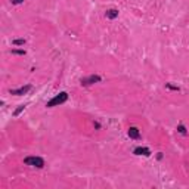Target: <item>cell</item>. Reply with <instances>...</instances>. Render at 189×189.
<instances>
[{
    "label": "cell",
    "mask_w": 189,
    "mask_h": 189,
    "mask_svg": "<svg viewBox=\"0 0 189 189\" xmlns=\"http://www.w3.org/2000/svg\"><path fill=\"white\" fill-rule=\"evenodd\" d=\"M67 99H68V93L67 92H61L59 94H56L55 98H52L49 102H47V108H53V106H58V105H61V104H64V102H67Z\"/></svg>",
    "instance_id": "1"
},
{
    "label": "cell",
    "mask_w": 189,
    "mask_h": 189,
    "mask_svg": "<svg viewBox=\"0 0 189 189\" xmlns=\"http://www.w3.org/2000/svg\"><path fill=\"white\" fill-rule=\"evenodd\" d=\"M24 162L27 166H31V167H36V168H43L45 167V160H43L41 157H27V158H24Z\"/></svg>",
    "instance_id": "2"
},
{
    "label": "cell",
    "mask_w": 189,
    "mask_h": 189,
    "mask_svg": "<svg viewBox=\"0 0 189 189\" xmlns=\"http://www.w3.org/2000/svg\"><path fill=\"white\" fill-rule=\"evenodd\" d=\"M100 80H102L100 75H89V77L81 79V84L83 86H90V84H94V83H99Z\"/></svg>",
    "instance_id": "3"
},
{
    "label": "cell",
    "mask_w": 189,
    "mask_h": 189,
    "mask_svg": "<svg viewBox=\"0 0 189 189\" xmlns=\"http://www.w3.org/2000/svg\"><path fill=\"white\" fill-rule=\"evenodd\" d=\"M30 90H31V84H27V86H22V87H19V89L11 90V94H15V96H21V94H27Z\"/></svg>",
    "instance_id": "4"
},
{
    "label": "cell",
    "mask_w": 189,
    "mask_h": 189,
    "mask_svg": "<svg viewBox=\"0 0 189 189\" xmlns=\"http://www.w3.org/2000/svg\"><path fill=\"white\" fill-rule=\"evenodd\" d=\"M133 154H134V155H143V157H149V155H151V151H149V148L137 146V148H134Z\"/></svg>",
    "instance_id": "5"
},
{
    "label": "cell",
    "mask_w": 189,
    "mask_h": 189,
    "mask_svg": "<svg viewBox=\"0 0 189 189\" xmlns=\"http://www.w3.org/2000/svg\"><path fill=\"white\" fill-rule=\"evenodd\" d=\"M127 133L132 139H140V132H139V128H136V127H130Z\"/></svg>",
    "instance_id": "6"
},
{
    "label": "cell",
    "mask_w": 189,
    "mask_h": 189,
    "mask_svg": "<svg viewBox=\"0 0 189 189\" xmlns=\"http://www.w3.org/2000/svg\"><path fill=\"white\" fill-rule=\"evenodd\" d=\"M117 16H118V11H117V9H109V11H106V18L115 19Z\"/></svg>",
    "instance_id": "7"
},
{
    "label": "cell",
    "mask_w": 189,
    "mask_h": 189,
    "mask_svg": "<svg viewBox=\"0 0 189 189\" xmlns=\"http://www.w3.org/2000/svg\"><path fill=\"white\" fill-rule=\"evenodd\" d=\"M12 43H13L15 46H24V45H25V40H24V39H16V40H13Z\"/></svg>",
    "instance_id": "8"
},
{
    "label": "cell",
    "mask_w": 189,
    "mask_h": 189,
    "mask_svg": "<svg viewBox=\"0 0 189 189\" xmlns=\"http://www.w3.org/2000/svg\"><path fill=\"white\" fill-rule=\"evenodd\" d=\"M177 132H179L180 134H186V133H188V132H186V127H185L183 124H179V126H177Z\"/></svg>",
    "instance_id": "9"
},
{
    "label": "cell",
    "mask_w": 189,
    "mask_h": 189,
    "mask_svg": "<svg viewBox=\"0 0 189 189\" xmlns=\"http://www.w3.org/2000/svg\"><path fill=\"white\" fill-rule=\"evenodd\" d=\"M24 108H25V105H19V108H18V109H16L15 112H13V115H15V117H18V115L22 112V111H24Z\"/></svg>",
    "instance_id": "10"
},
{
    "label": "cell",
    "mask_w": 189,
    "mask_h": 189,
    "mask_svg": "<svg viewBox=\"0 0 189 189\" xmlns=\"http://www.w3.org/2000/svg\"><path fill=\"white\" fill-rule=\"evenodd\" d=\"M12 53H15V55H25V50H16V49H13Z\"/></svg>",
    "instance_id": "11"
},
{
    "label": "cell",
    "mask_w": 189,
    "mask_h": 189,
    "mask_svg": "<svg viewBox=\"0 0 189 189\" xmlns=\"http://www.w3.org/2000/svg\"><path fill=\"white\" fill-rule=\"evenodd\" d=\"M11 2H12L13 5H21V3L24 2V0H11Z\"/></svg>",
    "instance_id": "12"
}]
</instances>
